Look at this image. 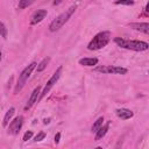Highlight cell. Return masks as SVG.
Here are the masks:
<instances>
[{"label": "cell", "instance_id": "1", "mask_svg": "<svg viewBox=\"0 0 149 149\" xmlns=\"http://www.w3.org/2000/svg\"><path fill=\"white\" fill-rule=\"evenodd\" d=\"M114 42L123 49L127 50H133V51H146L149 48V44L144 41H139V40H127L122 37H115Z\"/></svg>", "mask_w": 149, "mask_h": 149}, {"label": "cell", "instance_id": "2", "mask_svg": "<svg viewBox=\"0 0 149 149\" xmlns=\"http://www.w3.org/2000/svg\"><path fill=\"white\" fill-rule=\"evenodd\" d=\"M76 9H77V6H76V5H72V6H70L68 9H65V12H63L62 14H59L56 19H54V20L51 21V23L49 24V30H50L51 33L59 30V29L69 21V19L72 16V14L76 12Z\"/></svg>", "mask_w": 149, "mask_h": 149}, {"label": "cell", "instance_id": "3", "mask_svg": "<svg viewBox=\"0 0 149 149\" xmlns=\"http://www.w3.org/2000/svg\"><path fill=\"white\" fill-rule=\"evenodd\" d=\"M111 41V34L109 31H101L98 33L88 43L87 49L88 50H99L102 49L104 47H106L108 44V42Z\"/></svg>", "mask_w": 149, "mask_h": 149}, {"label": "cell", "instance_id": "4", "mask_svg": "<svg viewBox=\"0 0 149 149\" xmlns=\"http://www.w3.org/2000/svg\"><path fill=\"white\" fill-rule=\"evenodd\" d=\"M36 65H37V63H36V62H33V63H30L29 65H27V66L21 71V73L19 74V79H17V81H16L15 88H14V93H15V94H17V93L22 90V87L24 86L26 81H27L28 78L30 77V74H31V72L34 71V69L36 68Z\"/></svg>", "mask_w": 149, "mask_h": 149}, {"label": "cell", "instance_id": "5", "mask_svg": "<svg viewBox=\"0 0 149 149\" xmlns=\"http://www.w3.org/2000/svg\"><path fill=\"white\" fill-rule=\"evenodd\" d=\"M95 72L99 73H106V74H126L128 70L122 66L116 65H99L93 69Z\"/></svg>", "mask_w": 149, "mask_h": 149}, {"label": "cell", "instance_id": "6", "mask_svg": "<svg viewBox=\"0 0 149 149\" xmlns=\"http://www.w3.org/2000/svg\"><path fill=\"white\" fill-rule=\"evenodd\" d=\"M62 70H63V68L62 66H58L57 68V70L55 71V73L51 76V78L47 81V84H45V86L43 87V90L41 91V93H40V97H38V101L40 100H42L48 93H49V91L55 86V84L58 81V79H59V77H61V74H62Z\"/></svg>", "mask_w": 149, "mask_h": 149}, {"label": "cell", "instance_id": "7", "mask_svg": "<svg viewBox=\"0 0 149 149\" xmlns=\"http://www.w3.org/2000/svg\"><path fill=\"white\" fill-rule=\"evenodd\" d=\"M23 125V116H16L14 120L10 121V123H8V128H7V133L10 135H17L21 127Z\"/></svg>", "mask_w": 149, "mask_h": 149}, {"label": "cell", "instance_id": "8", "mask_svg": "<svg viewBox=\"0 0 149 149\" xmlns=\"http://www.w3.org/2000/svg\"><path fill=\"white\" fill-rule=\"evenodd\" d=\"M40 93H41V87H40V86L35 87V88H34V91H33V92H31V94H30V98L28 99V101H27V104H26V106H24V111L30 109V108L33 107V105H34L35 102H37V101H38Z\"/></svg>", "mask_w": 149, "mask_h": 149}, {"label": "cell", "instance_id": "9", "mask_svg": "<svg viewBox=\"0 0 149 149\" xmlns=\"http://www.w3.org/2000/svg\"><path fill=\"white\" fill-rule=\"evenodd\" d=\"M48 14V10L47 9H37L36 12H34V14L31 15V19H30V24L31 26H35L37 23H40Z\"/></svg>", "mask_w": 149, "mask_h": 149}, {"label": "cell", "instance_id": "10", "mask_svg": "<svg viewBox=\"0 0 149 149\" xmlns=\"http://www.w3.org/2000/svg\"><path fill=\"white\" fill-rule=\"evenodd\" d=\"M115 113H116L118 118H120L121 120H128V119L133 118V115H134L133 111H130L128 108H118L115 111Z\"/></svg>", "mask_w": 149, "mask_h": 149}, {"label": "cell", "instance_id": "11", "mask_svg": "<svg viewBox=\"0 0 149 149\" xmlns=\"http://www.w3.org/2000/svg\"><path fill=\"white\" fill-rule=\"evenodd\" d=\"M130 27L137 31H142L144 34H148L149 33V23L148 22H134V23H130Z\"/></svg>", "mask_w": 149, "mask_h": 149}, {"label": "cell", "instance_id": "12", "mask_svg": "<svg viewBox=\"0 0 149 149\" xmlns=\"http://www.w3.org/2000/svg\"><path fill=\"white\" fill-rule=\"evenodd\" d=\"M108 128H109V122H107V123H102V126L95 132V136H94V141H99V140H101L106 134H107V132H108Z\"/></svg>", "mask_w": 149, "mask_h": 149}, {"label": "cell", "instance_id": "13", "mask_svg": "<svg viewBox=\"0 0 149 149\" xmlns=\"http://www.w3.org/2000/svg\"><path fill=\"white\" fill-rule=\"evenodd\" d=\"M79 64L83 66H94L98 64V58L95 57H84L79 59Z\"/></svg>", "mask_w": 149, "mask_h": 149}, {"label": "cell", "instance_id": "14", "mask_svg": "<svg viewBox=\"0 0 149 149\" xmlns=\"http://www.w3.org/2000/svg\"><path fill=\"white\" fill-rule=\"evenodd\" d=\"M14 113H15V108H14V107H10V108L6 112V114H5V116H3V121H2V126H3V127H7V126H8V123H9V121H10L12 116L14 115Z\"/></svg>", "mask_w": 149, "mask_h": 149}, {"label": "cell", "instance_id": "15", "mask_svg": "<svg viewBox=\"0 0 149 149\" xmlns=\"http://www.w3.org/2000/svg\"><path fill=\"white\" fill-rule=\"evenodd\" d=\"M49 62H50V57H45V58H43V59L36 65V71H37V72H42V71L48 66Z\"/></svg>", "mask_w": 149, "mask_h": 149}, {"label": "cell", "instance_id": "16", "mask_svg": "<svg viewBox=\"0 0 149 149\" xmlns=\"http://www.w3.org/2000/svg\"><path fill=\"white\" fill-rule=\"evenodd\" d=\"M102 123H104V118L102 116H100V118H98L95 121H94V123H93V126H92V132H97L101 126H102Z\"/></svg>", "mask_w": 149, "mask_h": 149}, {"label": "cell", "instance_id": "17", "mask_svg": "<svg viewBox=\"0 0 149 149\" xmlns=\"http://www.w3.org/2000/svg\"><path fill=\"white\" fill-rule=\"evenodd\" d=\"M36 0H20L19 1V8L20 9H24L27 7H29L30 5H33Z\"/></svg>", "mask_w": 149, "mask_h": 149}, {"label": "cell", "instance_id": "18", "mask_svg": "<svg viewBox=\"0 0 149 149\" xmlns=\"http://www.w3.org/2000/svg\"><path fill=\"white\" fill-rule=\"evenodd\" d=\"M0 35L3 37V38H7V35H8V30L6 28V26L0 21Z\"/></svg>", "mask_w": 149, "mask_h": 149}, {"label": "cell", "instance_id": "19", "mask_svg": "<svg viewBox=\"0 0 149 149\" xmlns=\"http://www.w3.org/2000/svg\"><path fill=\"white\" fill-rule=\"evenodd\" d=\"M115 3L116 5H126V6H129V5H133L134 3V0H115Z\"/></svg>", "mask_w": 149, "mask_h": 149}, {"label": "cell", "instance_id": "20", "mask_svg": "<svg viewBox=\"0 0 149 149\" xmlns=\"http://www.w3.org/2000/svg\"><path fill=\"white\" fill-rule=\"evenodd\" d=\"M44 137H45V133H44V132H40V133L34 137V141H35V142H40V141L44 140Z\"/></svg>", "mask_w": 149, "mask_h": 149}, {"label": "cell", "instance_id": "21", "mask_svg": "<svg viewBox=\"0 0 149 149\" xmlns=\"http://www.w3.org/2000/svg\"><path fill=\"white\" fill-rule=\"evenodd\" d=\"M31 136H33V132H31V130H28V132H26V133H24V135H23V139H22V140H23L24 142H27L28 140H30V139H31Z\"/></svg>", "mask_w": 149, "mask_h": 149}, {"label": "cell", "instance_id": "22", "mask_svg": "<svg viewBox=\"0 0 149 149\" xmlns=\"http://www.w3.org/2000/svg\"><path fill=\"white\" fill-rule=\"evenodd\" d=\"M59 140H61V133H57V134L55 135V140H54V141H55V143L57 144V143L59 142Z\"/></svg>", "mask_w": 149, "mask_h": 149}, {"label": "cell", "instance_id": "23", "mask_svg": "<svg viewBox=\"0 0 149 149\" xmlns=\"http://www.w3.org/2000/svg\"><path fill=\"white\" fill-rule=\"evenodd\" d=\"M63 1H64V0H54L52 3H54V6H57V5H61Z\"/></svg>", "mask_w": 149, "mask_h": 149}, {"label": "cell", "instance_id": "24", "mask_svg": "<svg viewBox=\"0 0 149 149\" xmlns=\"http://www.w3.org/2000/svg\"><path fill=\"white\" fill-rule=\"evenodd\" d=\"M49 122H50V119H44V121H43L44 125H47V123H49Z\"/></svg>", "mask_w": 149, "mask_h": 149}, {"label": "cell", "instance_id": "25", "mask_svg": "<svg viewBox=\"0 0 149 149\" xmlns=\"http://www.w3.org/2000/svg\"><path fill=\"white\" fill-rule=\"evenodd\" d=\"M1 59H2V52H1V50H0V62H1Z\"/></svg>", "mask_w": 149, "mask_h": 149}]
</instances>
